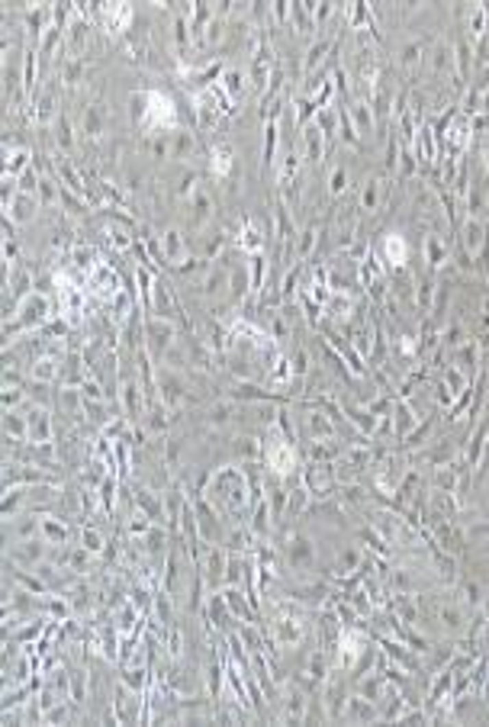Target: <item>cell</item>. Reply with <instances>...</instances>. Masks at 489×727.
Instances as JSON below:
<instances>
[{"instance_id":"obj_1","label":"cell","mask_w":489,"mask_h":727,"mask_svg":"<svg viewBox=\"0 0 489 727\" xmlns=\"http://www.w3.org/2000/svg\"><path fill=\"white\" fill-rule=\"evenodd\" d=\"M293 464H297V460H293V444H290V441H280L274 451H271V467H274V473L287 476L290 470H293Z\"/></svg>"},{"instance_id":"obj_4","label":"cell","mask_w":489,"mask_h":727,"mask_svg":"<svg viewBox=\"0 0 489 727\" xmlns=\"http://www.w3.org/2000/svg\"><path fill=\"white\" fill-rule=\"evenodd\" d=\"M386 254H390V264H405V242L399 238V235H390L386 238Z\"/></svg>"},{"instance_id":"obj_2","label":"cell","mask_w":489,"mask_h":727,"mask_svg":"<svg viewBox=\"0 0 489 727\" xmlns=\"http://www.w3.org/2000/svg\"><path fill=\"white\" fill-rule=\"evenodd\" d=\"M290 560L297 563V567H306L309 560H312V547H309V541L306 538H293V544H290Z\"/></svg>"},{"instance_id":"obj_5","label":"cell","mask_w":489,"mask_h":727,"mask_svg":"<svg viewBox=\"0 0 489 727\" xmlns=\"http://www.w3.org/2000/svg\"><path fill=\"white\" fill-rule=\"evenodd\" d=\"M348 717H361V721H373L377 717V708L361 702V698H351L348 702Z\"/></svg>"},{"instance_id":"obj_7","label":"cell","mask_w":489,"mask_h":727,"mask_svg":"<svg viewBox=\"0 0 489 727\" xmlns=\"http://www.w3.org/2000/svg\"><path fill=\"white\" fill-rule=\"evenodd\" d=\"M412 422H415V415L409 412V406H396V425H399V428H396V434H399V438L409 432V425H412Z\"/></svg>"},{"instance_id":"obj_3","label":"cell","mask_w":489,"mask_h":727,"mask_svg":"<svg viewBox=\"0 0 489 727\" xmlns=\"http://www.w3.org/2000/svg\"><path fill=\"white\" fill-rule=\"evenodd\" d=\"M306 148H309V158H312V161H322V129L319 126H309L306 129Z\"/></svg>"},{"instance_id":"obj_8","label":"cell","mask_w":489,"mask_h":727,"mask_svg":"<svg viewBox=\"0 0 489 727\" xmlns=\"http://www.w3.org/2000/svg\"><path fill=\"white\" fill-rule=\"evenodd\" d=\"M418 62H422V45H418V42L405 45V49H403V64H405V68H415Z\"/></svg>"},{"instance_id":"obj_13","label":"cell","mask_w":489,"mask_h":727,"mask_svg":"<svg viewBox=\"0 0 489 727\" xmlns=\"http://www.w3.org/2000/svg\"><path fill=\"white\" fill-rule=\"evenodd\" d=\"M428 296H431V284L425 280V284H422V290H418V303L428 306Z\"/></svg>"},{"instance_id":"obj_6","label":"cell","mask_w":489,"mask_h":727,"mask_svg":"<svg viewBox=\"0 0 489 727\" xmlns=\"http://www.w3.org/2000/svg\"><path fill=\"white\" fill-rule=\"evenodd\" d=\"M425 248H428V264H431V267H438V264H444L447 251H444V245L438 242V235H428Z\"/></svg>"},{"instance_id":"obj_11","label":"cell","mask_w":489,"mask_h":727,"mask_svg":"<svg viewBox=\"0 0 489 727\" xmlns=\"http://www.w3.org/2000/svg\"><path fill=\"white\" fill-rule=\"evenodd\" d=\"M312 242H316V232H312V229H306V232H303V245H299V254H306L309 248H312Z\"/></svg>"},{"instance_id":"obj_12","label":"cell","mask_w":489,"mask_h":727,"mask_svg":"<svg viewBox=\"0 0 489 727\" xmlns=\"http://www.w3.org/2000/svg\"><path fill=\"white\" fill-rule=\"evenodd\" d=\"M341 187H344V171L338 168L335 174H331V190H341Z\"/></svg>"},{"instance_id":"obj_10","label":"cell","mask_w":489,"mask_h":727,"mask_svg":"<svg viewBox=\"0 0 489 727\" xmlns=\"http://www.w3.org/2000/svg\"><path fill=\"white\" fill-rule=\"evenodd\" d=\"M373 200H377V180H371V184H367V190H364V206H367V210H373Z\"/></svg>"},{"instance_id":"obj_9","label":"cell","mask_w":489,"mask_h":727,"mask_svg":"<svg viewBox=\"0 0 489 727\" xmlns=\"http://www.w3.org/2000/svg\"><path fill=\"white\" fill-rule=\"evenodd\" d=\"M325 49H329V42H319L316 49H312V52H309V58H306V68H309V71L319 64V58H322V52H325Z\"/></svg>"}]
</instances>
